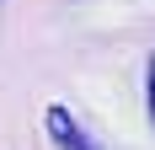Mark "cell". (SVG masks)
Instances as JSON below:
<instances>
[{
    "label": "cell",
    "mask_w": 155,
    "mask_h": 150,
    "mask_svg": "<svg viewBox=\"0 0 155 150\" xmlns=\"http://www.w3.org/2000/svg\"><path fill=\"white\" fill-rule=\"evenodd\" d=\"M43 123H48V134H54V145H59V150H102L96 139H86V129L75 123V113H70V107H48Z\"/></svg>",
    "instance_id": "obj_1"
},
{
    "label": "cell",
    "mask_w": 155,
    "mask_h": 150,
    "mask_svg": "<svg viewBox=\"0 0 155 150\" xmlns=\"http://www.w3.org/2000/svg\"><path fill=\"white\" fill-rule=\"evenodd\" d=\"M150 123H155V54H150Z\"/></svg>",
    "instance_id": "obj_2"
}]
</instances>
